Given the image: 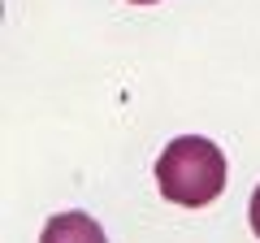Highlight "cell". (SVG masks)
Masks as SVG:
<instances>
[{
	"instance_id": "cell-4",
	"label": "cell",
	"mask_w": 260,
	"mask_h": 243,
	"mask_svg": "<svg viewBox=\"0 0 260 243\" xmlns=\"http://www.w3.org/2000/svg\"><path fill=\"white\" fill-rule=\"evenodd\" d=\"M130 5H152V0H130Z\"/></svg>"
},
{
	"instance_id": "cell-1",
	"label": "cell",
	"mask_w": 260,
	"mask_h": 243,
	"mask_svg": "<svg viewBox=\"0 0 260 243\" xmlns=\"http://www.w3.org/2000/svg\"><path fill=\"white\" fill-rule=\"evenodd\" d=\"M156 187L165 200L182 208H200L213 204L225 191V157L213 139H200V135H182L174 139L156 161Z\"/></svg>"
},
{
	"instance_id": "cell-2",
	"label": "cell",
	"mask_w": 260,
	"mask_h": 243,
	"mask_svg": "<svg viewBox=\"0 0 260 243\" xmlns=\"http://www.w3.org/2000/svg\"><path fill=\"white\" fill-rule=\"evenodd\" d=\"M39 243H109V239H104V230L95 226V217H87V213H56V217H48Z\"/></svg>"
},
{
	"instance_id": "cell-3",
	"label": "cell",
	"mask_w": 260,
	"mask_h": 243,
	"mask_svg": "<svg viewBox=\"0 0 260 243\" xmlns=\"http://www.w3.org/2000/svg\"><path fill=\"white\" fill-rule=\"evenodd\" d=\"M251 230L260 234V187H256V196H251Z\"/></svg>"
}]
</instances>
